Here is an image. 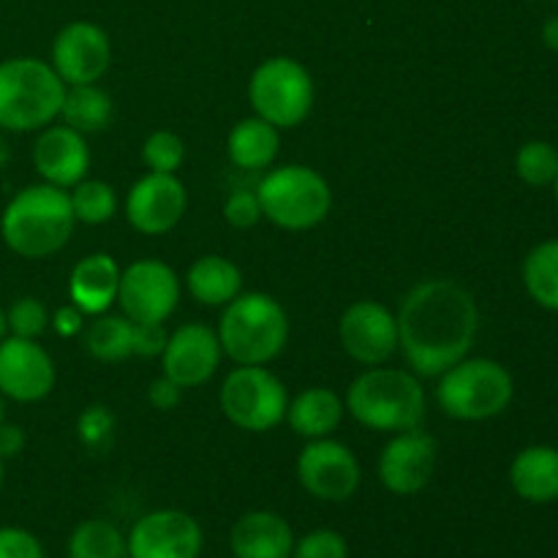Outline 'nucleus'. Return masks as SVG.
Wrapping results in <instances>:
<instances>
[{
  "instance_id": "f257e3e1",
  "label": "nucleus",
  "mask_w": 558,
  "mask_h": 558,
  "mask_svg": "<svg viewBox=\"0 0 558 558\" xmlns=\"http://www.w3.org/2000/svg\"><path fill=\"white\" fill-rule=\"evenodd\" d=\"M398 319V349L412 374L439 379L447 368L469 357L480 330L474 294L450 278L417 283L403 298Z\"/></svg>"
},
{
  "instance_id": "f03ea898",
  "label": "nucleus",
  "mask_w": 558,
  "mask_h": 558,
  "mask_svg": "<svg viewBox=\"0 0 558 558\" xmlns=\"http://www.w3.org/2000/svg\"><path fill=\"white\" fill-rule=\"evenodd\" d=\"M76 227L69 191L49 183L16 191L0 216L5 248L22 259H47L65 248Z\"/></svg>"
},
{
  "instance_id": "7ed1b4c3",
  "label": "nucleus",
  "mask_w": 558,
  "mask_h": 558,
  "mask_svg": "<svg viewBox=\"0 0 558 558\" xmlns=\"http://www.w3.org/2000/svg\"><path fill=\"white\" fill-rule=\"evenodd\" d=\"M343 407L363 428L376 434H403L423 428L428 398L417 374L374 365L349 385Z\"/></svg>"
},
{
  "instance_id": "20e7f679",
  "label": "nucleus",
  "mask_w": 558,
  "mask_h": 558,
  "mask_svg": "<svg viewBox=\"0 0 558 558\" xmlns=\"http://www.w3.org/2000/svg\"><path fill=\"white\" fill-rule=\"evenodd\" d=\"M223 354L238 365H267L289 341V316L267 292H240L223 305L216 330Z\"/></svg>"
},
{
  "instance_id": "39448f33",
  "label": "nucleus",
  "mask_w": 558,
  "mask_h": 558,
  "mask_svg": "<svg viewBox=\"0 0 558 558\" xmlns=\"http://www.w3.org/2000/svg\"><path fill=\"white\" fill-rule=\"evenodd\" d=\"M65 82L38 58L0 60V131L27 134L60 118Z\"/></svg>"
},
{
  "instance_id": "423d86ee",
  "label": "nucleus",
  "mask_w": 558,
  "mask_h": 558,
  "mask_svg": "<svg viewBox=\"0 0 558 558\" xmlns=\"http://www.w3.org/2000/svg\"><path fill=\"white\" fill-rule=\"evenodd\" d=\"M515 381L501 363L490 357H463L439 376L436 401L441 412L461 423H485L510 409Z\"/></svg>"
},
{
  "instance_id": "0eeeda50",
  "label": "nucleus",
  "mask_w": 558,
  "mask_h": 558,
  "mask_svg": "<svg viewBox=\"0 0 558 558\" xmlns=\"http://www.w3.org/2000/svg\"><path fill=\"white\" fill-rule=\"evenodd\" d=\"M262 216L287 232H308L319 227L332 207L330 183L305 163L270 169L256 185Z\"/></svg>"
},
{
  "instance_id": "6e6552de",
  "label": "nucleus",
  "mask_w": 558,
  "mask_h": 558,
  "mask_svg": "<svg viewBox=\"0 0 558 558\" xmlns=\"http://www.w3.org/2000/svg\"><path fill=\"white\" fill-rule=\"evenodd\" d=\"M316 101L314 76L300 60L278 54L262 60L248 80V104L256 118L278 131L298 129Z\"/></svg>"
},
{
  "instance_id": "1a4fd4ad",
  "label": "nucleus",
  "mask_w": 558,
  "mask_h": 558,
  "mask_svg": "<svg viewBox=\"0 0 558 558\" xmlns=\"http://www.w3.org/2000/svg\"><path fill=\"white\" fill-rule=\"evenodd\" d=\"M221 412L234 428L267 434L287 417L289 396L283 381L265 365H238L221 385Z\"/></svg>"
},
{
  "instance_id": "9d476101",
  "label": "nucleus",
  "mask_w": 558,
  "mask_h": 558,
  "mask_svg": "<svg viewBox=\"0 0 558 558\" xmlns=\"http://www.w3.org/2000/svg\"><path fill=\"white\" fill-rule=\"evenodd\" d=\"M118 303L134 325H163L180 303L178 272L167 262H134L120 270Z\"/></svg>"
},
{
  "instance_id": "9b49d317",
  "label": "nucleus",
  "mask_w": 558,
  "mask_h": 558,
  "mask_svg": "<svg viewBox=\"0 0 558 558\" xmlns=\"http://www.w3.org/2000/svg\"><path fill=\"white\" fill-rule=\"evenodd\" d=\"M298 480L305 494L319 501H347L357 494L360 461L343 441L311 439L298 456Z\"/></svg>"
},
{
  "instance_id": "f8f14e48",
  "label": "nucleus",
  "mask_w": 558,
  "mask_h": 558,
  "mask_svg": "<svg viewBox=\"0 0 558 558\" xmlns=\"http://www.w3.org/2000/svg\"><path fill=\"white\" fill-rule=\"evenodd\" d=\"M109 63H112V44L107 31L96 22H69L54 36L49 65L65 82V87L96 85L109 71Z\"/></svg>"
},
{
  "instance_id": "ddd939ff",
  "label": "nucleus",
  "mask_w": 558,
  "mask_h": 558,
  "mask_svg": "<svg viewBox=\"0 0 558 558\" xmlns=\"http://www.w3.org/2000/svg\"><path fill=\"white\" fill-rule=\"evenodd\" d=\"M58 368L47 349L31 338L0 341V396L16 403H38L54 390Z\"/></svg>"
},
{
  "instance_id": "4468645a",
  "label": "nucleus",
  "mask_w": 558,
  "mask_h": 558,
  "mask_svg": "<svg viewBox=\"0 0 558 558\" xmlns=\"http://www.w3.org/2000/svg\"><path fill=\"white\" fill-rule=\"evenodd\" d=\"M338 338L354 363L374 368L398 352V319L376 300H357L343 311Z\"/></svg>"
},
{
  "instance_id": "2eb2a0df",
  "label": "nucleus",
  "mask_w": 558,
  "mask_h": 558,
  "mask_svg": "<svg viewBox=\"0 0 558 558\" xmlns=\"http://www.w3.org/2000/svg\"><path fill=\"white\" fill-rule=\"evenodd\" d=\"M129 558H199L205 534L183 510H153L131 526Z\"/></svg>"
},
{
  "instance_id": "dca6fc26",
  "label": "nucleus",
  "mask_w": 558,
  "mask_h": 558,
  "mask_svg": "<svg viewBox=\"0 0 558 558\" xmlns=\"http://www.w3.org/2000/svg\"><path fill=\"white\" fill-rule=\"evenodd\" d=\"M185 210H189V191L178 174L147 172L131 185L125 196V218L136 232L147 238L172 232L183 221Z\"/></svg>"
},
{
  "instance_id": "f3484780",
  "label": "nucleus",
  "mask_w": 558,
  "mask_h": 558,
  "mask_svg": "<svg viewBox=\"0 0 558 558\" xmlns=\"http://www.w3.org/2000/svg\"><path fill=\"white\" fill-rule=\"evenodd\" d=\"M436 439L423 428L392 434L379 456V483L396 496H414L428 488L436 472Z\"/></svg>"
},
{
  "instance_id": "a211bd4d",
  "label": "nucleus",
  "mask_w": 558,
  "mask_h": 558,
  "mask_svg": "<svg viewBox=\"0 0 558 558\" xmlns=\"http://www.w3.org/2000/svg\"><path fill=\"white\" fill-rule=\"evenodd\" d=\"M223 357L216 330L207 325H183L167 338L161 352V374L174 385L202 387L213 379Z\"/></svg>"
},
{
  "instance_id": "6ab92c4d",
  "label": "nucleus",
  "mask_w": 558,
  "mask_h": 558,
  "mask_svg": "<svg viewBox=\"0 0 558 558\" xmlns=\"http://www.w3.org/2000/svg\"><path fill=\"white\" fill-rule=\"evenodd\" d=\"M33 167L41 174L44 183L74 189L90 169V147H87L85 134L69 129L65 123H49L47 129L38 131L33 142Z\"/></svg>"
},
{
  "instance_id": "aec40b11",
  "label": "nucleus",
  "mask_w": 558,
  "mask_h": 558,
  "mask_svg": "<svg viewBox=\"0 0 558 558\" xmlns=\"http://www.w3.org/2000/svg\"><path fill=\"white\" fill-rule=\"evenodd\" d=\"M294 532L287 518L270 510H254L238 518L229 532L234 558H292Z\"/></svg>"
},
{
  "instance_id": "412c9836",
  "label": "nucleus",
  "mask_w": 558,
  "mask_h": 558,
  "mask_svg": "<svg viewBox=\"0 0 558 558\" xmlns=\"http://www.w3.org/2000/svg\"><path fill=\"white\" fill-rule=\"evenodd\" d=\"M120 265L109 254H90L69 276V298L85 316L107 314L118 303Z\"/></svg>"
},
{
  "instance_id": "4be33fe9",
  "label": "nucleus",
  "mask_w": 558,
  "mask_h": 558,
  "mask_svg": "<svg viewBox=\"0 0 558 558\" xmlns=\"http://www.w3.org/2000/svg\"><path fill=\"white\" fill-rule=\"evenodd\" d=\"M510 485L529 505H550L558 499V447L532 445L510 463Z\"/></svg>"
},
{
  "instance_id": "5701e85b",
  "label": "nucleus",
  "mask_w": 558,
  "mask_h": 558,
  "mask_svg": "<svg viewBox=\"0 0 558 558\" xmlns=\"http://www.w3.org/2000/svg\"><path fill=\"white\" fill-rule=\"evenodd\" d=\"M343 398L330 387H308L294 396L287 407V423L303 439H325L338 430L343 423Z\"/></svg>"
},
{
  "instance_id": "b1692460",
  "label": "nucleus",
  "mask_w": 558,
  "mask_h": 558,
  "mask_svg": "<svg viewBox=\"0 0 558 558\" xmlns=\"http://www.w3.org/2000/svg\"><path fill=\"white\" fill-rule=\"evenodd\" d=\"M185 289L199 305L221 308L243 292V272L227 256L205 254L185 272Z\"/></svg>"
},
{
  "instance_id": "393cba45",
  "label": "nucleus",
  "mask_w": 558,
  "mask_h": 558,
  "mask_svg": "<svg viewBox=\"0 0 558 558\" xmlns=\"http://www.w3.org/2000/svg\"><path fill=\"white\" fill-rule=\"evenodd\" d=\"M281 150V131L270 125L267 120L251 118L240 120L227 136V156L229 161L245 172H262L270 169L272 161L278 158Z\"/></svg>"
},
{
  "instance_id": "a878e982",
  "label": "nucleus",
  "mask_w": 558,
  "mask_h": 558,
  "mask_svg": "<svg viewBox=\"0 0 558 558\" xmlns=\"http://www.w3.org/2000/svg\"><path fill=\"white\" fill-rule=\"evenodd\" d=\"M112 114V96L107 90H101L98 85L65 87L60 118H63V123L69 129L80 131V134H98V131L109 129Z\"/></svg>"
},
{
  "instance_id": "bb28decb",
  "label": "nucleus",
  "mask_w": 558,
  "mask_h": 558,
  "mask_svg": "<svg viewBox=\"0 0 558 558\" xmlns=\"http://www.w3.org/2000/svg\"><path fill=\"white\" fill-rule=\"evenodd\" d=\"M131 341H134V322L125 316L98 314L82 330V343L98 363H123V360L134 357Z\"/></svg>"
},
{
  "instance_id": "cd10ccee",
  "label": "nucleus",
  "mask_w": 558,
  "mask_h": 558,
  "mask_svg": "<svg viewBox=\"0 0 558 558\" xmlns=\"http://www.w3.org/2000/svg\"><path fill=\"white\" fill-rule=\"evenodd\" d=\"M523 287L545 311L558 314V240L534 245L523 259Z\"/></svg>"
},
{
  "instance_id": "c85d7f7f",
  "label": "nucleus",
  "mask_w": 558,
  "mask_h": 558,
  "mask_svg": "<svg viewBox=\"0 0 558 558\" xmlns=\"http://www.w3.org/2000/svg\"><path fill=\"white\" fill-rule=\"evenodd\" d=\"M69 558H129V543L114 523L93 518L71 532Z\"/></svg>"
},
{
  "instance_id": "c756f323",
  "label": "nucleus",
  "mask_w": 558,
  "mask_h": 558,
  "mask_svg": "<svg viewBox=\"0 0 558 558\" xmlns=\"http://www.w3.org/2000/svg\"><path fill=\"white\" fill-rule=\"evenodd\" d=\"M71 210H74L76 223L98 227V223L112 221L118 213V194L104 180H80L69 194Z\"/></svg>"
},
{
  "instance_id": "7c9ffc66",
  "label": "nucleus",
  "mask_w": 558,
  "mask_h": 558,
  "mask_svg": "<svg viewBox=\"0 0 558 558\" xmlns=\"http://www.w3.org/2000/svg\"><path fill=\"white\" fill-rule=\"evenodd\" d=\"M515 172L532 189H548L558 178V150L545 140L526 142L515 156Z\"/></svg>"
},
{
  "instance_id": "2f4dec72",
  "label": "nucleus",
  "mask_w": 558,
  "mask_h": 558,
  "mask_svg": "<svg viewBox=\"0 0 558 558\" xmlns=\"http://www.w3.org/2000/svg\"><path fill=\"white\" fill-rule=\"evenodd\" d=\"M114 430H118V420H114L112 409L104 407V403H93L76 417V439L93 456L109 452L114 441Z\"/></svg>"
},
{
  "instance_id": "473e14b6",
  "label": "nucleus",
  "mask_w": 558,
  "mask_h": 558,
  "mask_svg": "<svg viewBox=\"0 0 558 558\" xmlns=\"http://www.w3.org/2000/svg\"><path fill=\"white\" fill-rule=\"evenodd\" d=\"M142 161L150 172L174 174L185 161V142L174 131H156L142 145Z\"/></svg>"
},
{
  "instance_id": "72a5a7b5",
  "label": "nucleus",
  "mask_w": 558,
  "mask_h": 558,
  "mask_svg": "<svg viewBox=\"0 0 558 558\" xmlns=\"http://www.w3.org/2000/svg\"><path fill=\"white\" fill-rule=\"evenodd\" d=\"M5 325H9V336L38 341V336H44L49 327V311L41 300L20 298L5 311Z\"/></svg>"
},
{
  "instance_id": "f704fd0d",
  "label": "nucleus",
  "mask_w": 558,
  "mask_h": 558,
  "mask_svg": "<svg viewBox=\"0 0 558 558\" xmlns=\"http://www.w3.org/2000/svg\"><path fill=\"white\" fill-rule=\"evenodd\" d=\"M292 558H349V543L336 529H314L294 539Z\"/></svg>"
},
{
  "instance_id": "c9c22d12",
  "label": "nucleus",
  "mask_w": 558,
  "mask_h": 558,
  "mask_svg": "<svg viewBox=\"0 0 558 558\" xmlns=\"http://www.w3.org/2000/svg\"><path fill=\"white\" fill-rule=\"evenodd\" d=\"M223 218H227L229 227L234 229H251L262 221V205L256 191L248 189H238L227 196L223 202Z\"/></svg>"
},
{
  "instance_id": "e433bc0d",
  "label": "nucleus",
  "mask_w": 558,
  "mask_h": 558,
  "mask_svg": "<svg viewBox=\"0 0 558 558\" xmlns=\"http://www.w3.org/2000/svg\"><path fill=\"white\" fill-rule=\"evenodd\" d=\"M0 558H44V545L22 526L0 529Z\"/></svg>"
},
{
  "instance_id": "4c0bfd02",
  "label": "nucleus",
  "mask_w": 558,
  "mask_h": 558,
  "mask_svg": "<svg viewBox=\"0 0 558 558\" xmlns=\"http://www.w3.org/2000/svg\"><path fill=\"white\" fill-rule=\"evenodd\" d=\"M169 332L163 325H134V357H161L163 347H167Z\"/></svg>"
},
{
  "instance_id": "58836bf2",
  "label": "nucleus",
  "mask_w": 558,
  "mask_h": 558,
  "mask_svg": "<svg viewBox=\"0 0 558 558\" xmlns=\"http://www.w3.org/2000/svg\"><path fill=\"white\" fill-rule=\"evenodd\" d=\"M147 401H150V407L158 409V412H172V409H178L180 401H183V387L174 385L172 379H167V376L161 374L153 381L150 390H147Z\"/></svg>"
},
{
  "instance_id": "ea45409f",
  "label": "nucleus",
  "mask_w": 558,
  "mask_h": 558,
  "mask_svg": "<svg viewBox=\"0 0 558 558\" xmlns=\"http://www.w3.org/2000/svg\"><path fill=\"white\" fill-rule=\"evenodd\" d=\"M49 327H52L60 338H76L85 330V314H82L74 303L63 305V308H58L49 316Z\"/></svg>"
},
{
  "instance_id": "a19ab883",
  "label": "nucleus",
  "mask_w": 558,
  "mask_h": 558,
  "mask_svg": "<svg viewBox=\"0 0 558 558\" xmlns=\"http://www.w3.org/2000/svg\"><path fill=\"white\" fill-rule=\"evenodd\" d=\"M25 430L14 423H0V458L9 461L25 450Z\"/></svg>"
},
{
  "instance_id": "79ce46f5",
  "label": "nucleus",
  "mask_w": 558,
  "mask_h": 558,
  "mask_svg": "<svg viewBox=\"0 0 558 558\" xmlns=\"http://www.w3.org/2000/svg\"><path fill=\"white\" fill-rule=\"evenodd\" d=\"M543 44L550 49V52H558V14L550 16L543 25Z\"/></svg>"
},
{
  "instance_id": "37998d69",
  "label": "nucleus",
  "mask_w": 558,
  "mask_h": 558,
  "mask_svg": "<svg viewBox=\"0 0 558 558\" xmlns=\"http://www.w3.org/2000/svg\"><path fill=\"white\" fill-rule=\"evenodd\" d=\"M5 131H0V169L5 167V163H9V158H11V150H9V142H5Z\"/></svg>"
},
{
  "instance_id": "c03bdc74",
  "label": "nucleus",
  "mask_w": 558,
  "mask_h": 558,
  "mask_svg": "<svg viewBox=\"0 0 558 558\" xmlns=\"http://www.w3.org/2000/svg\"><path fill=\"white\" fill-rule=\"evenodd\" d=\"M5 336H9V325H5V311L0 308V341H3Z\"/></svg>"
},
{
  "instance_id": "a18cd8bd",
  "label": "nucleus",
  "mask_w": 558,
  "mask_h": 558,
  "mask_svg": "<svg viewBox=\"0 0 558 558\" xmlns=\"http://www.w3.org/2000/svg\"><path fill=\"white\" fill-rule=\"evenodd\" d=\"M0 423H5V398L0 396Z\"/></svg>"
},
{
  "instance_id": "49530a36",
  "label": "nucleus",
  "mask_w": 558,
  "mask_h": 558,
  "mask_svg": "<svg viewBox=\"0 0 558 558\" xmlns=\"http://www.w3.org/2000/svg\"><path fill=\"white\" fill-rule=\"evenodd\" d=\"M3 463H5V461H3V458H0V488H3V474H5V472H3Z\"/></svg>"
},
{
  "instance_id": "de8ad7c7",
  "label": "nucleus",
  "mask_w": 558,
  "mask_h": 558,
  "mask_svg": "<svg viewBox=\"0 0 558 558\" xmlns=\"http://www.w3.org/2000/svg\"><path fill=\"white\" fill-rule=\"evenodd\" d=\"M550 189H554V196H556V202H558V178L554 180V185H550Z\"/></svg>"
}]
</instances>
